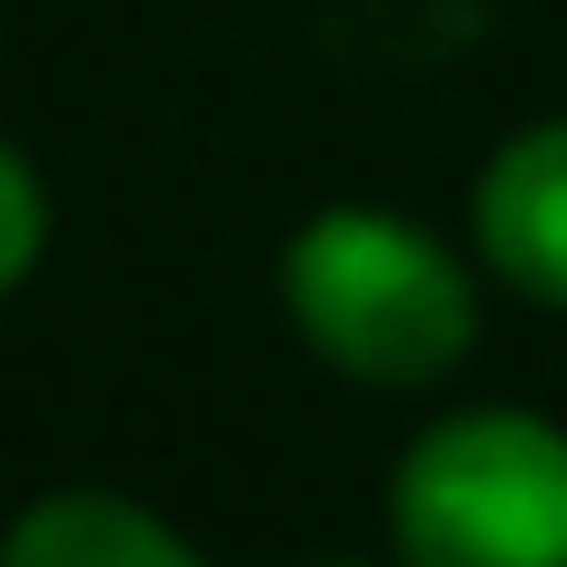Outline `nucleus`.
I'll list each match as a JSON object with an SVG mask.
<instances>
[{"label":"nucleus","mask_w":567,"mask_h":567,"mask_svg":"<svg viewBox=\"0 0 567 567\" xmlns=\"http://www.w3.org/2000/svg\"><path fill=\"white\" fill-rule=\"evenodd\" d=\"M329 567H379V558H329ZM389 567H399V558H389Z\"/></svg>","instance_id":"423d86ee"},{"label":"nucleus","mask_w":567,"mask_h":567,"mask_svg":"<svg viewBox=\"0 0 567 567\" xmlns=\"http://www.w3.org/2000/svg\"><path fill=\"white\" fill-rule=\"evenodd\" d=\"M40 249H50V189H40L30 150L0 140V299L40 269Z\"/></svg>","instance_id":"39448f33"},{"label":"nucleus","mask_w":567,"mask_h":567,"mask_svg":"<svg viewBox=\"0 0 567 567\" xmlns=\"http://www.w3.org/2000/svg\"><path fill=\"white\" fill-rule=\"evenodd\" d=\"M0 567H209L159 508L120 488H50L0 528Z\"/></svg>","instance_id":"20e7f679"},{"label":"nucleus","mask_w":567,"mask_h":567,"mask_svg":"<svg viewBox=\"0 0 567 567\" xmlns=\"http://www.w3.org/2000/svg\"><path fill=\"white\" fill-rule=\"evenodd\" d=\"M289 329L319 369L359 389H429L478 339V279L468 259L399 219V209H319L279 249Z\"/></svg>","instance_id":"f257e3e1"},{"label":"nucleus","mask_w":567,"mask_h":567,"mask_svg":"<svg viewBox=\"0 0 567 567\" xmlns=\"http://www.w3.org/2000/svg\"><path fill=\"white\" fill-rule=\"evenodd\" d=\"M399 567H567V429L538 409H458L389 468Z\"/></svg>","instance_id":"f03ea898"},{"label":"nucleus","mask_w":567,"mask_h":567,"mask_svg":"<svg viewBox=\"0 0 567 567\" xmlns=\"http://www.w3.org/2000/svg\"><path fill=\"white\" fill-rule=\"evenodd\" d=\"M468 229L488 279H508L538 309H567V120H538L488 150L468 189Z\"/></svg>","instance_id":"7ed1b4c3"}]
</instances>
